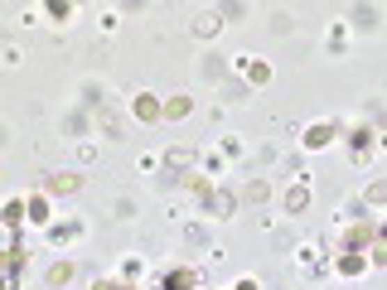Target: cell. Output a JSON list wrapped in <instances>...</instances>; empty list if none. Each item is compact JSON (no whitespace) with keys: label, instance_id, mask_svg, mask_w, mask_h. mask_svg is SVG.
<instances>
[{"label":"cell","instance_id":"1","mask_svg":"<svg viewBox=\"0 0 387 290\" xmlns=\"http://www.w3.org/2000/svg\"><path fill=\"white\" fill-rule=\"evenodd\" d=\"M373 242H378V223H373V218L349 223V232H344V252H368Z\"/></svg>","mask_w":387,"mask_h":290},{"label":"cell","instance_id":"2","mask_svg":"<svg viewBox=\"0 0 387 290\" xmlns=\"http://www.w3.org/2000/svg\"><path fill=\"white\" fill-rule=\"evenodd\" d=\"M131 111H136V121H145V126H150V121H160V116H165V102H160L155 92H136Z\"/></svg>","mask_w":387,"mask_h":290},{"label":"cell","instance_id":"3","mask_svg":"<svg viewBox=\"0 0 387 290\" xmlns=\"http://www.w3.org/2000/svg\"><path fill=\"white\" fill-rule=\"evenodd\" d=\"M237 68L247 73L252 88H267V83H271V63H262V58H237Z\"/></svg>","mask_w":387,"mask_h":290},{"label":"cell","instance_id":"4","mask_svg":"<svg viewBox=\"0 0 387 290\" xmlns=\"http://www.w3.org/2000/svg\"><path fill=\"white\" fill-rule=\"evenodd\" d=\"M334 140V126L329 121H315V126H305V150H324Z\"/></svg>","mask_w":387,"mask_h":290},{"label":"cell","instance_id":"5","mask_svg":"<svg viewBox=\"0 0 387 290\" xmlns=\"http://www.w3.org/2000/svg\"><path fill=\"white\" fill-rule=\"evenodd\" d=\"M44 189H49V193H78V189H83V175H68V170H63V175H49Z\"/></svg>","mask_w":387,"mask_h":290},{"label":"cell","instance_id":"6","mask_svg":"<svg viewBox=\"0 0 387 290\" xmlns=\"http://www.w3.org/2000/svg\"><path fill=\"white\" fill-rule=\"evenodd\" d=\"M198 286V271L194 266H175L170 276H165V290H194Z\"/></svg>","mask_w":387,"mask_h":290},{"label":"cell","instance_id":"7","mask_svg":"<svg viewBox=\"0 0 387 290\" xmlns=\"http://www.w3.org/2000/svg\"><path fill=\"white\" fill-rule=\"evenodd\" d=\"M24 208H29V223H34V227H44V223L54 218V213H49V198H44V193H29V198H24Z\"/></svg>","mask_w":387,"mask_h":290},{"label":"cell","instance_id":"8","mask_svg":"<svg viewBox=\"0 0 387 290\" xmlns=\"http://www.w3.org/2000/svg\"><path fill=\"white\" fill-rule=\"evenodd\" d=\"M339 271H344V276H363V271H368V257H363V252H344V257H339Z\"/></svg>","mask_w":387,"mask_h":290},{"label":"cell","instance_id":"9","mask_svg":"<svg viewBox=\"0 0 387 290\" xmlns=\"http://www.w3.org/2000/svg\"><path fill=\"white\" fill-rule=\"evenodd\" d=\"M203 203H208V213H213V218H228V208H237V198H232V193H208Z\"/></svg>","mask_w":387,"mask_h":290},{"label":"cell","instance_id":"10","mask_svg":"<svg viewBox=\"0 0 387 290\" xmlns=\"http://www.w3.org/2000/svg\"><path fill=\"white\" fill-rule=\"evenodd\" d=\"M24 218H29V208H24V198H10V203H5V227H19Z\"/></svg>","mask_w":387,"mask_h":290},{"label":"cell","instance_id":"11","mask_svg":"<svg viewBox=\"0 0 387 290\" xmlns=\"http://www.w3.org/2000/svg\"><path fill=\"white\" fill-rule=\"evenodd\" d=\"M305 203H310V184H295L286 193V213H305Z\"/></svg>","mask_w":387,"mask_h":290},{"label":"cell","instance_id":"12","mask_svg":"<svg viewBox=\"0 0 387 290\" xmlns=\"http://www.w3.org/2000/svg\"><path fill=\"white\" fill-rule=\"evenodd\" d=\"M349 145H354V155H363V150L373 145V131H368V126H354V131H349Z\"/></svg>","mask_w":387,"mask_h":290},{"label":"cell","instance_id":"13","mask_svg":"<svg viewBox=\"0 0 387 290\" xmlns=\"http://www.w3.org/2000/svg\"><path fill=\"white\" fill-rule=\"evenodd\" d=\"M189 97H170V102H165V116H170V121H180V116H189Z\"/></svg>","mask_w":387,"mask_h":290},{"label":"cell","instance_id":"14","mask_svg":"<svg viewBox=\"0 0 387 290\" xmlns=\"http://www.w3.org/2000/svg\"><path fill=\"white\" fill-rule=\"evenodd\" d=\"M49 15H54V19H73L78 5H68V0H49Z\"/></svg>","mask_w":387,"mask_h":290},{"label":"cell","instance_id":"15","mask_svg":"<svg viewBox=\"0 0 387 290\" xmlns=\"http://www.w3.org/2000/svg\"><path fill=\"white\" fill-rule=\"evenodd\" d=\"M78 232H83V227H78V223H58V227H54V232H49V237H54V242H73V237H78Z\"/></svg>","mask_w":387,"mask_h":290},{"label":"cell","instance_id":"16","mask_svg":"<svg viewBox=\"0 0 387 290\" xmlns=\"http://www.w3.org/2000/svg\"><path fill=\"white\" fill-rule=\"evenodd\" d=\"M68 281H73V266H68V261H58V266L49 271V286H68Z\"/></svg>","mask_w":387,"mask_h":290},{"label":"cell","instance_id":"17","mask_svg":"<svg viewBox=\"0 0 387 290\" xmlns=\"http://www.w3.org/2000/svg\"><path fill=\"white\" fill-rule=\"evenodd\" d=\"M184 189H189L194 198H208V193H213V189H208V179H203V175H189V179H184Z\"/></svg>","mask_w":387,"mask_h":290},{"label":"cell","instance_id":"18","mask_svg":"<svg viewBox=\"0 0 387 290\" xmlns=\"http://www.w3.org/2000/svg\"><path fill=\"white\" fill-rule=\"evenodd\" d=\"M218 24H223V19H218V15H203V19H198V24H194V29H198V34H203V39H213V34H218Z\"/></svg>","mask_w":387,"mask_h":290},{"label":"cell","instance_id":"19","mask_svg":"<svg viewBox=\"0 0 387 290\" xmlns=\"http://www.w3.org/2000/svg\"><path fill=\"white\" fill-rule=\"evenodd\" d=\"M368 203H387V184H373V189H368Z\"/></svg>","mask_w":387,"mask_h":290},{"label":"cell","instance_id":"20","mask_svg":"<svg viewBox=\"0 0 387 290\" xmlns=\"http://www.w3.org/2000/svg\"><path fill=\"white\" fill-rule=\"evenodd\" d=\"M93 290H131V286H126V281H97Z\"/></svg>","mask_w":387,"mask_h":290},{"label":"cell","instance_id":"21","mask_svg":"<svg viewBox=\"0 0 387 290\" xmlns=\"http://www.w3.org/2000/svg\"><path fill=\"white\" fill-rule=\"evenodd\" d=\"M232 290H262V286H257L252 276H242V281H237V286H232Z\"/></svg>","mask_w":387,"mask_h":290},{"label":"cell","instance_id":"22","mask_svg":"<svg viewBox=\"0 0 387 290\" xmlns=\"http://www.w3.org/2000/svg\"><path fill=\"white\" fill-rule=\"evenodd\" d=\"M378 242H383V247H387V223H383V227H378Z\"/></svg>","mask_w":387,"mask_h":290}]
</instances>
